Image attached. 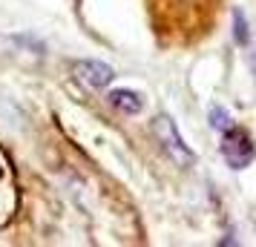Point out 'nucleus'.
I'll list each match as a JSON object with an SVG mask.
<instances>
[{"mask_svg":"<svg viewBox=\"0 0 256 247\" xmlns=\"http://www.w3.org/2000/svg\"><path fill=\"white\" fill-rule=\"evenodd\" d=\"M219 3L222 0H152V14L162 32L190 40L208 32L219 14Z\"/></svg>","mask_w":256,"mask_h":247,"instance_id":"obj_1","label":"nucleus"},{"mask_svg":"<svg viewBox=\"0 0 256 247\" xmlns=\"http://www.w3.org/2000/svg\"><path fill=\"white\" fill-rule=\"evenodd\" d=\"M222 155H224V161L233 170H242V167H248L254 161V155H256L254 138L242 127H228L224 130V138H222Z\"/></svg>","mask_w":256,"mask_h":247,"instance_id":"obj_2","label":"nucleus"},{"mask_svg":"<svg viewBox=\"0 0 256 247\" xmlns=\"http://www.w3.org/2000/svg\"><path fill=\"white\" fill-rule=\"evenodd\" d=\"M152 132H156V138L162 141V147L167 150V155L173 158L176 164H193V153L184 147V141H182V135H178V130H176V124H173V118H167V115H158L156 121H152Z\"/></svg>","mask_w":256,"mask_h":247,"instance_id":"obj_3","label":"nucleus"},{"mask_svg":"<svg viewBox=\"0 0 256 247\" xmlns=\"http://www.w3.org/2000/svg\"><path fill=\"white\" fill-rule=\"evenodd\" d=\"M72 75H75V81L84 83L86 89H104L106 83H112V78H116L112 66H106L101 60H78V63L72 66Z\"/></svg>","mask_w":256,"mask_h":247,"instance_id":"obj_4","label":"nucleus"},{"mask_svg":"<svg viewBox=\"0 0 256 247\" xmlns=\"http://www.w3.org/2000/svg\"><path fill=\"white\" fill-rule=\"evenodd\" d=\"M106 98H110V104L116 106L118 112H124V115H136V112H141V106H144L141 95L132 92V89H116V92H110Z\"/></svg>","mask_w":256,"mask_h":247,"instance_id":"obj_5","label":"nucleus"},{"mask_svg":"<svg viewBox=\"0 0 256 247\" xmlns=\"http://www.w3.org/2000/svg\"><path fill=\"white\" fill-rule=\"evenodd\" d=\"M210 127H213V130H222V132H224L228 127H233V124H230V115H228L222 106H213V109H210Z\"/></svg>","mask_w":256,"mask_h":247,"instance_id":"obj_6","label":"nucleus"},{"mask_svg":"<svg viewBox=\"0 0 256 247\" xmlns=\"http://www.w3.org/2000/svg\"><path fill=\"white\" fill-rule=\"evenodd\" d=\"M233 23H236V40H239V43H248V26H244V14L236 12Z\"/></svg>","mask_w":256,"mask_h":247,"instance_id":"obj_7","label":"nucleus"}]
</instances>
